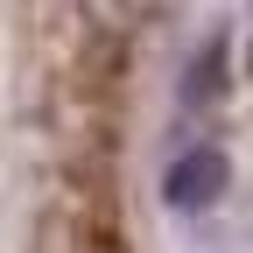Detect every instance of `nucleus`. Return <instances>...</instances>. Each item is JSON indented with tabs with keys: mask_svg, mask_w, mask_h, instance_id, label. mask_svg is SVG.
<instances>
[{
	"mask_svg": "<svg viewBox=\"0 0 253 253\" xmlns=\"http://www.w3.org/2000/svg\"><path fill=\"white\" fill-rule=\"evenodd\" d=\"M218 190H225V155L218 148H190L183 162L169 169V183H162V197L176 204V211H204Z\"/></svg>",
	"mask_w": 253,
	"mask_h": 253,
	"instance_id": "f257e3e1",
	"label": "nucleus"
}]
</instances>
